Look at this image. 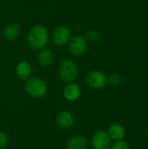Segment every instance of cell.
<instances>
[{"label":"cell","mask_w":148,"mask_h":149,"mask_svg":"<svg viewBox=\"0 0 148 149\" xmlns=\"http://www.w3.org/2000/svg\"><path fill=\"white\" fill-rule=\"evenodd\" d=\"M111 149H130L129 146L123 141H115L112 146Z\"/></svg>","instance_id":"17"},{"label":"cell","mask_w":148,"mask_h":149,"mask_svg":"<svg viewBox=\"0 0 148 149\" xmlns=\"http://www.w3.org/2000/svg\"><path fill=\"white\" fill-rule=\"evenodd\" d=\"M63 94L68 101H75L80 96V87L76 83H69L65 87Z\"/></svg>","instance_id":"8"},{"label":"cell","mask_w":148,"mask_h":149,"mask_svg":"<svg viewBox=\"0 0 148 149\" xmlns=\"http://www.w3.org/2000/svg\"><path fill=\"white\" fill-rule=\"evenodd\" d=\"M85 82L91 88L99 90L106 86L107 83V78L104 72L98 70H92L87 73L85 77Z\"/></svg>","instance_id":"4"},{"label":"cell","mask_w":148,"mask_h":149,"mask_svg":"<svg viewBox=\"0 0 148 149\" xmlns=\"http://www.w3.org/2000/svg\"><path fill=\"white\" fill-rule=\"evenodd\" d=\"M57 123L63 129H69L73 125V117L70 112L63 111L57 116Z\"/></svg>","instance_id":"10"},{"label":"cell","mask_w":148,"mask_h":149,"mask_svg":"<svg viewBox=\"0 0 148 149\" xmlns=\"http://www.w3.org/2000/svg\"><path fill=\"white\" fill-rule=\"evenodd\" d=\"M121 82H122V77L119 73H113L109 77V79H107V83L113 87L119 86L121 84Z\"/></svg>","instance_id":"15"},{"label":"cell","mask_w":148,"mask_h":149,"mask_svg":"<svg viewBox=\"0 0 148 149\" xmlns=\"http://www.w3.org/2000/svg\"><path fill=\"white\" fill-rule=\"evenodd\" d=\"M107 133H108L111 140H113L115 141H123V139L126 135V129L122 125H120L119 123H113L109 127Z\"/></svg>","instance_id":"9"},{"label":"cell","mask_w":148,"mask_h":149,"mask_svg":"<svg viewBox=\"0 0 148 149\" xmlns=\"http://www.w3.org/2000/svg\"><path fill=\"white\" fill-rule=\"evenodd\" d=\"M112 140L106 131L99 130L94 134L92 139L93 149H109L111 148Z\"/></svg>","instance_id":"7"},{"label":"cell","mask_w":148,"mask_h":149,"mask_svg":"<svg viewBox=\"0 0 148 149\" xmlns=\"http://www.w3.org/2000/svg\"><path fill=\"white\" fill-rule=\"evenodd\" d=\"M16 74L17 76L24 80H26L30 78L31 73V65L26 61H21L19 62L16 66Z\"/></svg>","instance_id":"12"},{"label":"cell","mask_w":148,"mask_h":149,"mask_svg":"<svg viewBox=\"0 0 148 149\" xmlns=\"http://www.w3.org/2000/svg\"><path fill=\"white\" fill-rule=\"evenodd\" d=\"M85 39H88L91 42L96 43L100 39V34L96 31H89L85 34Z\"/></svg>","instance_id":"16"},{"label":"cell","mask_w":148,"mask_h":149,"mask_svg":"<svg viewBox=\"0 0 148 149\" xmlns=\"http://www.w3.org/2000/svg\"><path fill=\"white\" fill-rule=\"evenodd\" d=\"M7 143H8L7 135L3 132L0 131V148H3L6 147Z\"/></svg>","instance_id":"18"},{"label":"cell","mask_w":148,"mask_h":149,"mask_svg":"<svg viewBox=\"0 0 148 149\" xmlns=\"http://www.w3.org/2000/svg\"><path fill=\"white\" fill-rule=\"evenodd\" d=\"M87 146V140L82 135H74L71 137L67 143V149H85Z\"/></svg>","instance_id":"11"},{"label":"cell","mask_w":148,"mask_h":149,"mask_svg":"<svg viewBox=\"0 0 148 149\" xmlns=\"http://www.w3.org/2000/svg\"><path fill=\"white\" fill-rule=\"evenodd\" d=\"M147 138H148V128H147Z\"/></svg>","instance_id":"19"},{"label":"cell","mask_w":148,"mask_h":149,"mask_svg":"<svg viewBox=\"0 0 148 149\" xmlns=\"http://www.w3.org/2000/svg\"><path fill=\"white\" fill-rule=\"evenodd\" d=\"M86 49L87 42L85 38L83 36H74L69 42V51L75 57L82 56L86 52Z\"/></svg>","instance_id":"5"},{"label":"cell","mask_w":148,"mask_h":149,"mask_svg":"<svg viewBox=\"0 0 148 149\" xmlns=\"http://www.w3.org/2000/svg\"><path fill=\"white\" fill-rule=\"evenodd\" d=\"M71 30L67 26L60 25L53 31L51 34V39L54 45L60 46L68 43L71 39Z\"/></svg>","instance_id":"6"},{"label":"cell","mask_w":148,"mask_h":149,"mask_svg":"<svg viewBox=\"0 0 148 149\" xmlns=\"http://www.w3.org/2000/svg\"><path fill=\"white\" fill-rule=\"evenodd\" d=\"M53 61V53L50 49H42L38 56V62L43 67H47Z\"/></svg>","instance_id":"14"},{"label":"cell","mask_w":148,"mask_h":149,"mask_svg":"<svg viewBox=\"0 0 148 149\" xmlns=\"http://www.w3.org/2000/svg\"><path fill=\"white\" fill-rule=\"evenodd\" d=\"M20 34V27L17 24H10L7 25L3 31V37L5 40L12 41L16 39Z\"/></svg>","instance_id":"13"},{"label":"cell","mask_w":148,"mask_h":149,"mask_svg":"<svg viewBox=\"0 0 148 149\" xmlns=\"http://www.w3.org/2000/svg\"><path fill=\"white\" fill-rule=\"evenodd\" d=\"M49 32L43 25L32 27L28 34L27 41L31 47L36 50H42L49 42Z\"/></svg>","instance_id":"1"},{"label":"cell","mask_w":148,"mask_h":149,"mask_svg":"<svg viewBox=\"0 0 148 149\" xmlns=\"http://www.w3.org/2000/svg\"><path fill=\"white\" fill-rule=\"evenodd\" d=\"M58 74L63 81L72 83L78 76V66L72 60L65 59L59 65Z\"/></svg>","instance_id":"3"},{"label":"cell","mask_w":148,"mask_h":149,"mask_svg":"<svg viewBox=\"0 0 148 149\" xmlns=\"http://www.w3.org/2000/svg\"><path fill=\"white\" fill-rule=\"evenodd\" d=\"M24 88L27 93L34 98H42L47 93L46 83L42 79L37 77L27 79L24 84Z\"/></svg>","instance_id":"2"}]
</instances>
